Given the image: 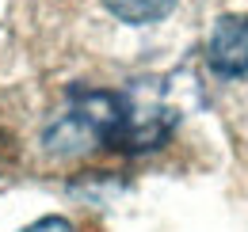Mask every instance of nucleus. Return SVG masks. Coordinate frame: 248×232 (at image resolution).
<instances>
[{
    "instance_id": "obj_1",
    "label": "nucleus",
    "mask_w": 248,
    "mask_h": 232,
    "mask_svg": "<svg viewBox=\"0 0 248 232\" xmlns=\"http://www.w3.org/2000/svg\"><path fill=\"white\" fill-rule=\"evenodd\" d=\"M176 122L180 115L160 95V87H73L65 111L42 133V145L54 156H84L95 148L138 156L164 145Z\"/></svg>"
},
{
    "instance_id": "obj_2",
    "label": "nucleus",
    "mask_w": 248,
    "mask_h": 232,
    "mask_svg": "<svg viewBox=\"0 0 248 232\" xmlns=\"http://www.w3.org/2000/svg\"><path fill=\"white\" fill-rule=\"evenodd\" d=\"M206 65L214 76H248V15H221L206 38Z\"/></svg>"
},
{
    "instance_id": "obj_3",
    "label": "nucleus",
    "mask_w": 248,
    "mask_h": 232,
    "mask_svg": "<svg viewBox=\"0 0 248 232\" xmlns=\"http://www.w3.org/2000/svg\"><path fill=\"white\" fill-rule=\"evenodd\" d=\"M103 4H107L111 15H119L123 23H134V27L156 23L176 8V0H103Z\"/></svg>"
},
{
    "instance_id": "obj_4",
    "label": "nucleus",
    "mask_w": 248,
    "mask_h": 232,
    "mask_svg": "<svg viewBox=\"0 0 248 232\" xmlns=\"http://www.w3.org/2000/svg\"><path fill=\"white\" fill-rule=\"evenodd\" d=\"M23 232H73V225H69L65 217H42V221L27 225Z\"/></svg>"
}]
</instances>
